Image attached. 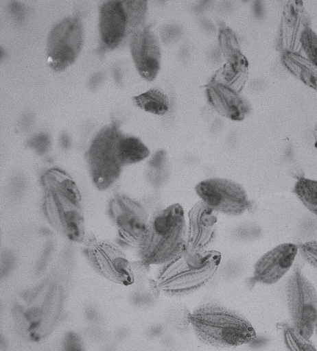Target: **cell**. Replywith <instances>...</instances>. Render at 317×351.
Here are the masks:
<instances>
[{"mask_svg":"<svg viewBox=\"0 0 317 351\" xmlns=\"http://www.w3.org/2000/svg\"><path fill=\"white\" fill-rule=\"evenodd\" d=\"M283 62L288 70L306 84L316 88V66L303 56L292 51H285Z\"/></svg>","mask_w":317,"mask_h":351,"instance_id":"17","label":"cell"},{"mask_svg":"<svg viewBox=\"0 0 317 351\" xmlns=\"http://www.w3.org/2000/svg\"><path fill=\"white\" fill-rule=\"evenodd\" d=\"M298 253V246L286 243L277 245L264 254L255 263L253 280L265 285L280 280L292 266Z\"/></svg>","mask_w":317,"mask_h":351,"instance_id":"15","label":"cell"},{"mask_svg":"<svg viewBox=\"0 0 317 351\" xmlns=\"http://www.w3.org/2000/svg\"><path fill=\"white\" fill-rule=\"evenodd\" d=\"M294 193L303 204L312 213H317V182L316 180L299 178L296 182Z\"/></svg>","mask_w":317,"mask_h":351,"instance_id":"20","label":"cell"},{"mask_svg":"<svg viewBox=\"0 0 317 351\" xmlns=\"http://www.w3.org/2000/svg\"><path fill=\"white\" fill-rule=\"evenodd\" d=\"M218 213L202 200L191 208L185 243L189 251L206 250L213 242L217 234Z\"/></svg>","mask_w":317,"mask_h":351,"instance_id":"14","label":"cell"},{"mask_svg":"<svg viewBox=\"0 0 317 351\" xmlns=\"http://www.w3.org/2000/svg\"><path fill=\"white\" fill-rule=\"evenodd\" d=\"M187 225L182 206L171 204L148 220L146 233L137 249L145 265L164 264L186 246Z\"/></svg>","mask_w":317,"mask_h":351,"instance_id":"5","label":"cell"},{"mask_svg":"<svg viewBox=\"0 0 317 351\" xmlns=\"http://www.w3.org/2000/svg\"><path fill=\"white\" fill-rule=\"evenodd\" d=\"M220 261L218 251L191 252L185 246L175 257L160 265L156 285L159 291L172 297L193 293L213 279Z\"/></svg>","mask_w":317,"mask_h":351,"instance_id":"4","label":"cell"},{"mask_svg":"<svg viewBox=\"0 0 317 351\" xmlns=\"http://www.w3.org/2000/svg\"><path fill=\"white\" fill-rule=\"evenodd\" d=\"M132 100L141 109L156 115H164L169 108L168 96L157 88H151L134 96Z\"/></svg>","mask_w":317,"mask_h":351,"instance_id":"18","label":"cell"},{"mask_svg":"<svg viewBox=\"0 0 317 351\" xmlns=\"http://www.w3.org/2000/svg\"><path fill=\"white\" fill-rule=\"evenodd\" d=\"M300 45L307 54L309 60L316 66V35L308 26L303 29L301 34Z\"/></svg>","mask_w":317,"mask_h":351,"instance_id":"23","label":"cell"},{"mask_svg":"<svg viewBox=\"0 0 317 351\" xmlns=\"http://www.w3.org/2000/svg\"><path fill=\"white\" fill-rule=\"evenodd\" d=\"M148 147L137 136L124 133L117 122L102 128L86 153L90 178L99 191L111 189L124 169L145 160Z\"/></svg>","mask_w":317,"mask_h":351,"instance_id":"1","label":"cell"},{"mask_svg":"<svg viewBox=\"0 0 317 351\" xmlns=\"http://www.w3.org/2000/svg\"><path fill=\"white\" fill-rule=\"evenodd\" d=\"M84 30L80 20L67 17L56 24L47 39V56L54 71L65 70L78 56L83 44Z\"/></svg>","mask_w":317,"mask_h":351,"instance_id":"10","label":"cell"},{"mask_svg":"<svg viewBox=\"0 0 317 351\" xmlns=\"http://www.w3.org/2000/svg\"><path fill=\"white\" fill-rule=\"evenodd\" d=\"M49 143L48 136L45 134H39L32 138L30 144L38 149L44 150Z\"/></svg>","mask_w":317,"mask_h":351,"instance_id":"26","label":"cell"},{"mask_svg":"<svg viewBox=\"0 0 317 351\" xmlns=\"http://www.w3.org/2000/svg\"><path fill=\"white\" fill-rule=\"evenodd\" d=\"M277 328L288 351H316L309 339L303 336L290 324L279 323Z\"/></svg>","mask_w":317,"mask_h":351,"instance_id":"19","label":"cell"},{"mask_svg":"<svg viewBox=\"0 0 317 351\" xmlns=\"http://www.w3.org/2000/svg\"><path fill=\"white\" fill-rule=\"evenodd\" d=\"M42 211L49 225L67 239L82 243L86 237L80 190L64 170L52 167L40 178Z\"/></svg>","mask_w":317,"mask_h":351,"instance_id":"2","label":"cell"},{"mask_svg":"<svg viewBox=\"0 0 317 351\" xmlns=\"http://www.w3.org/2000/svg\"><path fill=\"white\" fill-rule=\"evenodd\" d=\"M302 258L312 266L316 267L317 265V244L316 241H311L304 243L298 246Z\"/></svg>","mask_w":317,"mask_h":351,"instance_id":"24","label":"cell"},{"mask_svg":"<svg viewBox=\"0 0 317 351\" xmlns=\"http://www.w3.org/2000/svg\"><path fill=\"white\" fill-rule=\"evenodd\" d=\"M206 93L209 103L220 115L235 121L244 118L246 104L233 87L214 80L208 84Z\"/></svg>","mask_w":317,"mask_h":351,"instance_id":"16","label":"cell"},{"mask_svg":"<svg viewBox=\"0 0 317 351\" xmlns=\"http://www.w3.org/2000/svg\"><path fill=\"white\" fill-rule=\"evenodd\" d=\"M195 190L207 205L227 215H240L250 206L244 187L226 178L204 180L197 184Z\"/></svg>","mask_w":317,"mask_h":351,"instance_id":"11","label":"cell"},{"mask_svg":"<svg viewBox=\"0 0 317 351\" xmlns=\"http://www.w3.org/2000/svg\"><path fill=\"white\" fill-rule=\"evenodd\" d=\"M189 313L190 311L183 304H171L165 316L166 325L172 332L182 335L191 327Z\"/></svg>","mask_w":317,"mask_h":351,"instance_id":"21","label":"cell"},{"mask_svg":"<svg viewBox=\"0 0 317 351\" xmlns=\"http://www.w3.org/2000/svg\"><path fill=\"white\" fill-rule=\"evenodd\" d=\"M283 298L290 324L309 339L316 328L317 295L299 267L295 266L285 279Z\"/></svg>","mask_w":317,"mask_h":351,"instance_id":"7","label":"cell"},{"mask_svg":"<svg viewBox=\"0 0 317 351\" xmlns=\"http://www.w3.org/2000/svg\"><path fill=\"white\" fill-rule=\"evenodd\" d=\"M63 351H84L80 337L75 333H68L64 340Z\"/></svg>","mask_w":317,"mask_h":351,"instance_id":"25","label":"cell"},{"mask_svg":"<svg viewBox=\"0 0 317 351\" xmlns=\"http://www.w3.org/2000/svg\"><path fill=\"white\" fill-rule=\"evenodd\" d=\"M129 45L139 74L147 81H153L161 63V47L154 33L145 25L132 34Z\"/></svg>","mask_w":317,"mask_h":351,"instance_id":"13","label":"cell"},{"mask_svg":"<svg viewBox=\"0 0 317 351\" xmlns=\"http://www.w3.org/2000/svg\"><path fill=\"white\" fill-rule=\"evenodd\" d=\"M82 244L87 262L98 274L123 285H130L133 282L131 263L117 243L97 240L93 235L86 234Z\"/></svg>","mask_w":317,"mask_h":351,"instance_id":"9","label":"cell"},{"mask_svg":"<svg viewBox=\"0 0 317 351\" xmlns=\"http://www.w3.org/2000/svg\"><path fill=\"white\" fill-rule=\"evenodd\" d=\"M219 43L227 62L232 63L244 59L234 33L228 27L220 29Z\"/></svg>","mask_w":317,"mask_h":351,"instance_id":"22","label":"cell"},{"mask_svg":"<svg viewBox=\"0 0 317 351\" xmlns=\"http://www.w3.org/2000/svg\"><path fill=\"white\" fill-rule=\"evenodd\" d=\"M62 296L60 289L54 287L21 309V324L32 339H39L53 328L60 313Z\"/></svg>","mask_w":317,"mask_h":351,"instance_id":"12","label":"cell"},{"mask_svg":"<svg viewBox=\"0 0 317 351\" xmlns=\"http://www.w3.org/2000/svg\"><path fill=\"white\" fill-rule=\"evenodd\" d=\"M189 321L198 339L215 348H236L257 337L253 326L243 314L217 301L199 304L190 311Z\"/></svg>","mask_w":317,"mask_h":351,"instance_id":"3","label":"cell"},{"mask_svg":"<svg viewBox=\"0 0 317 351\" xmlns=\"http://www.w3.org/2000/svg\"><path fill=\"white\" fill-rule=\"evenodd\" d=\"M148 2L106 1L99 8V32L103 49H114L145 25Z\"/></svg>","mask_w":317,"mask_h":351,"instance_id":"6","label":"cell"},{"mask_svg":"<svg viewBox=\"0 0 317 351\" xmlns=\"http://www.w3.org/2000/svg\"><path fill=\"white\" fill-rule=\"evenodd\" d=\"M108 214L116 232V243L122 249H138L148 229V214L137 200L122 193L114 195Z\"/></svg>","mask_w":317,"mask_h":351,"instance_id":"8","label":"cell"}]
</instances>
